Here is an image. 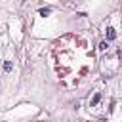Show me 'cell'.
I'll list each match as a JSON object with an SVG mask.
<instances>
[{
  "instance_id": "cell-2",
  "label": "cell",
  "mask_w": 122,
  "mask_h": 122,
  "mask_svg": "<svg viewBox=\"0 0 122 122\" xmlns=\"http://www.w3.org/2000/svg\"><path fill=\"white\" fill-rule=\"evenodd\" d=\"M99 99H101V93H95V95H93V99L90 101V105H92V107H95V105L99 103Z\"/></svg>"
},
{
  "instance_id": "cell-3",
  "label": "cell",
  "mask_w": 122,
  "mask_h": 122,
  "mask_svg": "<svg viewBox=\"0 0 122 122\" xmlns=\"http://www.w3.org/2000/svg\"><path fill=\"white\" fill-rule=\"evenodd\" d=\"M4 71H6V72H10V71H11V63H10V61H6V63H4Z\"/></svg>"
},
{
  "instance_id": "cell-1",
  "label": "cell",
  "mask_w": 122,
  "mask_h": 122,
  "mask_svg": "<svg viewBox=\"0 0 122 122\" xmlns=\"http://www.w3.org/2000/svg\"><path fill=\"white\" fill-rule=\"evenodd\" d=\"M114 38H116V32H114L112 27H109L107 29V40H114Z\"/></svg>"
},
{
  "instance_id": "cell-4",
  "label": "cell",
  "mask_w": 122,
  "mask_h": 122,
  "mask_svg": "<svg viewBox=\"0 0 122 122\" xmlns=\"http://www.w3.org/2000/svg\"><path fill=\"white\" fill-rule=\"evenodd\" d=\"M48 13H50V10H48V8H46V10H40V15H44V17H46Z\"/></svg>"
}]
</instances>
